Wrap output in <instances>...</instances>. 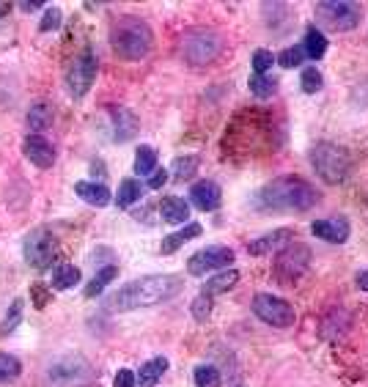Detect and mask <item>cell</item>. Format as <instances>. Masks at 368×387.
<instances>
[{
	"instance_id": "17",
	"label": "cell",
	"mask_w": 368,
	"mask_h": 387,
	"mask_svg": "<svg viewBox=\"0 0 368 387\" xmlns=\"http://www.w3.org/2000/svg\"><path fill=\"white\" fill-rule=\"evenodd\" d=\"M236 283H239V272H236V269L217 272L214 278H209V280L201 286V297H217V294H225V291L234 289Z\"/></svg>"
},
{
	"instance_id": "24",
	"label": "cell",
	"mask_w": 368,
	"mask_h": 387,
	"mask_svg": "<svg viewBox=\"0 0 368 387\" xmlns=\"http://www.w3.org/2000/svg\"><path fill=\"white\" fill-rule=\"evenodd\" d=\"M80 283V269L74 264H61L55 272H52V289L58 291H66V289H74Z\"/></svg>"
},
{
	"instance_id": "27",
	"label": "cell",
	"mask_w": 368,
	"mask_h": 387,
	"mask_svg": "<svg viewBox=\"0 0 368 387\" xmlns=\"http://www.w3.org/2000/svg\"><path fill=\"white\" fill-rule=\"evenodd\" d=\"M305 55L308 58H325V52H327V39L322 36V30H316V28H308V33H305Z\"/></svg>"
},
{
	"instance_id": "22",
	"label": "cell",
	"mask_w": 368,
	"mask_h": 387,
	"mask_svg": "<svg viewBox=\"0 0 368 387\" xmlns=\"http://www.w3.org/2000/svg\"><path fill=\"white\" fill-rule=\"evenodd\" d=\"M168 371V360L165 357H154V360H149L146 366H141V371H138V385L141 387H154L160 379H163V374Z\"/></svg>"
},
{
	"instance_id": "42",
	"label": "cell",
	"mask_w": 368,
	"mask_h": 387,
	"mask_svg": "<svg viewBox=\"0 0 368 387\" xmlns=\"http://www.w3.org/2000/svg\"><path fill=\"white\" fill-rule=\"evenodd\" d=\"M44 3H39V0H25V3H19V8L22 11H36V8H41Z\"/></svg>"
},
{
	"instance_id": "3",
	"label": "cell",
	"mask_w": 368,
	"mask_h": 387,
	"mask_svg": "<svg viewBox=\"0 0 368 387\" xmlns=\"http://www.w3.org/2000/svg\"><path fill=\"white\" fill-rule=\"evenodd\" d=\"M152 28L138 17H121L110 30V47L124 61H143L152 52Z\"/></svg>"
},
{
	"instance_id": "38",
	"label": "cell",
	"mask_w": 368,
	"mask_h": 387,
	"mask_svg": "<svg viewBox=\"0 0 368 387\" xmlns=\"http://www.w3.org/2000/svg\"><path fill=\"white\" fill-rule=\"evenodd\" d=\"M30 300H33V308H44L47 302H50V289H44V286H30Z\"/></svg>"
},
{
	"instance_id": "19",
	"label": "cell",
	"mask_w": 368,
	"mask_h": 387,
	"mask_svg": "<svg viewBox=\"0 0 368 387\" xmlns=\"http://www.w3.org/2000/svg\"><path fill=\"white\" fill-rule=\"evenodd\" d=\"M201 233H203V228H201L198 222H190V225H184L182 231H176V233H168V236L163 239L160 250H163V255H174V253L182 247L184 242H190V239H195V236H201Z\"/></svg>"
},
{
	"instance_id": "37",
	"label": "cell",
	"mask_w": 368,
	"mask_h": 387,
	"mask_svg": "<svg viewBox=\"0 0 368 387\" xmlns=\"http://www.w3.org/2000/svg\"><path fill=\"white\" fill-rule=\"evenodd\" d=\"M19 316H22V300H17L11 305V311L6 313V322H3V333H11L17 324H19Z\"/></svg>"
},
{
	"instance_id": "28",
	"label": "cell",
	"mask_w": 368,
	"mask_h": 387,
	"mask_svg": "<svg viewBox=\"0 0 368 387\" xmlns=\"http://www.w3.org/2000/svg\"><path fill=\"white\" fill-rule=\"evenodd\" d=\"M157 171V151L152 146H141L135 154V174L141 176H152Z\"/></svg>"
},
{
	"instance_id": "8",
	"label": "cell",
	"mask_w": 368,
	"mask_h": 387,
	"mask_svg": "<svg viewBox=\"0 0 368 387\" xmlns=\"http://www.w3.org/2000/svg\"><path fill=\"white\" fill-rule=\"evenodd\" d=\"M308 264H311V247L300 244V242H294V244L289 242L283 250H278L272 269H275V278L280 283H292L308 269Z\"/></svg>"
},
{
	"instance_id": "20",
	"label": "cell",
	"mask_w": 368,
	"mask_h": 387,
	"mask_svg": "<svg viewBox=\"0 0 368 387\" xmlns=\"http://www.w3.org/2000/svg\"><path fill=\"white\" fill-rule=\"evenodd\" d=\"M74 193L80 195L85 203H91V206H108L110 203V190L102 182H77Z\"/></svg>"
},
{
	"instance_id": "43",
	"label": "cell",
	"mask_w": 368,
	"mask_h": 387,
	"mask_svg": "<svg viewBox=\"0 0 368 387\" xmlns=\"http://www.w3.org/2000/svg\"><path fill=\"white\" fill-rule=\"evenodd\" d=\"M358 289H360V291H368V269H363V272L358 275Z\"/></svg>"
},
{
	"instance_id": "25",
	"label": "cell",
	"mask_w": 368,
	"mask_h": 387,
	"mask_svg": "<svg viewBox=\"0 0 368 387\" xmlns=\"http://www.w3.org/2000/svg\"><path fill=\"white\" fill-rule=\"evenodd\" d=\"M141 195H143V185H141V182H135V179H124V182L119 185L116 206H119V209H130L135 200H141Z\"/></svg>"
},
{
	"instance_id": "29",
	"label": "cell",
	"mask_w": 368,
	"mask_h": 387,
	"mask_svg": "<svg viewBox=\"0 0 368 387\" xmlns=\"http://www.w3.org/2000/svg\"><path fill=\"white\" fill-rule=\"evenodd\" d=\"M278 91V80L269 74H253L250 77V94H256L258 99H267Z\"/></svg>"
},
{
	"instance_id": "41",
	"label": "cell",
	"mask_w": 368,
	"mask_h": 387,
	"mask_svg": "<svg viewBox=\"0 0 368 387\" xmlns=\"http://www.w3.org/2000/svg\"><path fill=\"white\" fill-rule=\"evenodd\" d=\"M165 182H168V174H165L163 168H157V171L149 176V187H152V190H160Z\"/></svg>"
},
{
	"instance_id": "26",
	"label": "cell",
	"mask_w": 368,
	"mask_h": 387,
	"mask_svg": "<svg viewBox=\"0 0 368 387\" xmlns=\"http://www.w3.org/2000/svg\"><path fill=\"white\" fill-rule=\"evenodd\" d=\"M116 275H119V266H102V269L96 272V278L85 286V297H88V300L99 297V294L105 291V286H108V283H113V278H116Z\"/></svg>"
},
{
	"instance_id": "44",
	"label": "cell",
	"mask_w": 368,
	"mask_h": 387,
	"mask_svg": "<svg viewBox=\"0 0 368 387\" xmlns=\"http://www.w3.org/2000/svg\"><path fill=\"white\" fill-rule=\"evenodd\" d=\"M11 11V3H6V0H0V17H6Z\"/></svg>"
},
{
	"instance_id": "32",
	"label": "cell",
	"mask_w": 368,
	"mask_h": 387,
	"mask_svg": "<svg viewBox=\"0 0 368 387\" xmlns=\"http://www.w3.org/2000/svg\"><path fill=\"white\" fill-rule=\"evenodd\" d=\"M275 61H278L283 69H294V66H300V63L305 61V50H303V47H286Z\"/></svg>"
},
{
	"instance_id": "13",
	"label": "cell",
	"mask_w": 368,
	"mask_h": 387,
	"mask_svg": "<svg viewBox=\"0 0 368 387\" xmlns=\"http://www.w3.org/2000/svg\"><path fill=\"white\" fill-rule=\"evenodd\" d=\"M22 151H25V157H28L36 168H41V171L52 168V163H55V149H52V143H47L41 135H28L25 143H22Z\"/></svg>"
},
{
	"instance_id": "12",
	"label": "cell",
	"mask_w": 368,
	"mask_h": 387,
	"mask_svg": "<svg viewBox=\"0 0 368 387\" xmlns=\"http://www.w3.org/2000/svg\"><path fill=\"white\" fill-rule=\"evenodd\" d=\"M234 261V250L225 247V244H212V247H203L198 253L190 255L187 261V272L192 278H203L206 272H214V269H223Z\"/></svg>"
},
{
	"instance_id": "36",
	"label": "cell",
	"mask_w": 368,
	"mask_h": 387,
	"mask_svg": "<svg viewBox=\"0 0 368 387\" xmlns=\"http://www.w3.org/2000/svg\"><path fill=\"white\" fill-rule=\"evenodd\" d=\"M58 25H61V8L52 6V8L44 11V17H41V22H39V30H41V33H50V30H55Z\"/></svg>"
},
{
	"instance_id": "39",
	"label": "cell",
	"mask_w": 368,
	"mask_h": 387,
	"mask_svg": "<svg viewBox=\"0 0 368 387\" xmlns=\"http://www.w3.org/2000/svg\"><path fill=\"white\" fill-rule=\"evenodd\" d=\"M209 311H212V302H209V297H198V300L192 302V316H195L198 322H203V319L209 316Z\"/></svg>"
},
{
	"instance_id": "11",
	"label": "cell",
	"mask_w": 368,
	"mask_h": 387,
	"mask_svg": "<svg viewBox=\"0 0 368 387\" xmlns=\"http://www.w3.org/2000/svg\"><path fill=\"white\" fill-rule=\"evenodd\" d=\"M94 80H96V55H94L91 47H85V50L74 58V63H72V69H69L66 88H69V94H72L74 99H80V96L88 94V88H91Z\"/></svg>"
},
{
	"instance_id": "7",
	"label": "cell",
	"mask_w": 368,
	"mask_h": 387,
	"mask_svg": "<svg viewBox=\"0 0 368 387\" xmlns=\"http://www.w3.org/2000/svg\"><path fill=\"white\" fill-rule=\"evenodd\" d=\"M360 6L347 3V0H325L316 3V19L327 28V30H352L360 25Z\"/></svg>"
},
{
	"instance_id": "40",
	"label": "cell",
	"mask_w": 368,
	"mask_h": 387,
	"mask_svg": "<svg viewBox=\"0 0 368 387\" xmlns=\"http://www.w3.org/2000/svg\"><path fill=\"white\" fill-rule=\"evenodd\" d=\"M138 385V379H135V374H132V371H127V368H124V371H119V374H116V379H113V387H135Z\"/></svg>"
},
{
	"instance_id": "10",
	"label": "cell",
	"mask_w": 368,
	"mask_h": 387,
	"mask_svg": "<svg viewBox=\"0 0 368 387\" xmlns=\"http://www.w3.org/2000/svg\"><path fill=\"white\" fill-rule=\"evenodd\" d=\"M253 313L267 322L269 327H278V330H286L294 324V308L280 300V297H272V294H258L253 300Z\"/></svg>"
},
{
	"instance_id": "4",
	"label": "cell",
	"mask_w": 368,
	"mask_h": 387,
	"mask_svg": "<svg viewBox=\"0 0 368 387\" xmlns=\"http://www.w3.org/2000/svg\"><path fill=\"white\" fill-rule=\"evenodd\" d=\"M223 50V39L212 28H192L182 36V55L190 66L212 63Z\"/></svg>"
},
{
	"instance_id": "21",
	"label": "cell",
	"mask_w": 368,
	"mask_h": 387,
	"mask_svg": "<svg viewBox=\"0 0 368 387\" xmlns=\"http://www.w3.org/2000/svg\"><path fill=\"white\" fill-rule=\"evenodd\" d=\"M28 127H30V135H41L44 129H50L52 127V107L47 102L30 105V110H28Z\"/></svg>"
},
{
	"instance_id": "9",
	"label": "cell",
	"mask_w": 368,
	"mask_h": 387,
	"mask_svg": "<svg viewBox=\"0 0 368 387\" xmlns=\"http://www.w3.org/2000/svg\"><path fill=\"white\" fill-rule=\"evenodd\" d=\"M22 250H25V261H28L33 269H47V266H52V261L58 258V239H55L50 231L39 228V231H33V233L25 239Z\"/></svg>"
},
{
	"instance_id": "34",
	"label": "cell",
	"mask_w": 368,
	"mask_h": 387,
	"mask_svg": "<svg viewBox=\"0 0 368 387\" xmlns=\"http://www.w3.org/2000/svg\"><path fill=\"white\" fill-rule=\"evenodd\" d=\"M322 85H325V80H322L319 69H316V66H308V69L303 72V91H305V94H316Z\"/></svg>"
},
{
	"instance_id": "30",
	"label": "cell",
	"mask_w": 368,
	"mask_h": 387,
	"mask_svg": "<svg viewBox=\"0 0 368 387\" xmlns=\"http://www.w3.org/2000/svg\"><path fill=\"white\" fill-rule=\"evenodd\" d=\"M19 371H22V363H19L14 355L0 352V385H3V382L17 379V377H19Z\"/></svg>"
},
{
	"instance_id": "15",
	"label": "cell",
	"mask_w": 368,
	"mask_h": 387,
	"mask_svg": "<svg viewBox=\"0 0 368 387\" xmlns=\"http://www.w3.org/2000/svg\"><path fill=\"white\" fill-rule=\"evenodd\" d=\"M311 231L325 239V242H333V244H344L349 239V222L347 217H330V220H314Z\"/></svg>"
},
{
	"instance_id": "6",
	"label": "cell",
	"mask_w": 368,
	"mask_h": 387,
	"mask_svg": "<svg viewBox=\"0 0 368 387\" xmlns=\"http://www.w3.org/2000/svg\"><path fill=\"white\" fill-rule=\"evenodd\" d=\"M47 379L52 387H83L94 379V371L85 357L80 355H63L50 363Z\"/></svg>"
},
{
	"instance_id": "35",
	"label": "cell",
	"mask_w": 368,
	"mask_h": 387,
	"mask_svg": "<svg viewBox=\"0 0 368 387\" xmlns=\"http://www.w3.org/2000/svg\"><path fill=\"white\" fill-rule=\"evenodd\" d=\"M272 63H275V55L269 50H256L253 52V72L256 74H267L272 69Z\"/></svg>"
},
{
	"instance_id": "33",
	"label": "cell",
	"mask_w": 368,
	"mask_h": 387,
	"mask_svg": "<svg viewBox=\"0 0 368 387\" xmlns=\"http://www.w3.org/2000/svg\"><path fill=\"white\" fill-rule=\"evenodd\" d=\"M195 171H198V157H195V154L179 157V160L174 163V176H176V179H190Z\"/></svg>"
},
{
	"instance_id": "2",
	"label": "cell",
	"mask_w": 368,
	"mask_h": 387,
	"mask_svg": "<svg viewBox=\"0 0 368 387\" xmlns=\"http://www.w3.org/2000/svg\"><path fill=\"white\" fill-rule=\"evenodd\" d=\"M319 200V193L303 176H278L261 190V203L272 211H308Z\"/></svg>"
},
{
	"instance_id": "5",
	"label": "cell",
	"mask_w": 368,
	"mask_h": 387,
	"mask_svg": "<svg viewBox=\"0 0 368 387\" xmlns=\"http://www.w3.org/2000/svg\"><path fill=\"white\" fill-rule=\"evenodd\" d=\"M311 163L319 179L327 185H341L349 176V154L336 143H319L311 151Z\"/></svg>"
},
{
	"instance_id": "1",
	"label": "cell",
	"mask_w": 368,
	"mask_h": 387,
	"mask_svg": "<svg viewBox=\"0 0 368 387\" xmlns=\"http://www.w3.org/2000/svg\"><path fill=\"white\" fill-rule=\"evenodd\" d=\"M182 291V278L176 275H149L141 280H132L127 286H121L116 294L108 297L105 308L113 313H127L135 308H149V305H160L171 297H176Z\"/></svg>"
},
{
	"instance_id": "31",
	"label": "cell",
	"mask_w": 368,
	"mask_h": 387,
	"mask_svg": "<svg viewBox=\"0 0 368 387\" xmlns=\"http://www.w3.org/2000/svg\"><path fill=\"white\" fill-rule=\"evenodd\" d=\"M192 379H195V387H220V371L214 366H198Z\"/></svg>"
},
{
	"instance_id": "14",
	"label": "cell",
	"mask_w": 368,
	"mask_h": 387,
	"mask_svg": "<svg viewBox=\"0 0 368 387\" xmlns=\"http://www.w3.org/2000/svg\"><path fill=\"white\" fill-rule=\"evenodd\" d=\"M289 242H292V231L289 228H278V231H269V233L247 242V253L250 255H272V253L283 250Z\"/></svg>"
},
{
	"instance_id": "16",
	"label": "cell",
	"mask_w": 368,
	"mask_h": 387,
	"mask_svg": "<svg viewBox=\"0 0 368 387\" xmlns=\"http://www.w3.org/2000/svg\"><path fill=\"white\" fill-rule=\"evenodd\" d=\"M192 203L201 209V211H212L220 206V187L214 182H198L192 190H190Z\"/></svg>"
},
{
	"instance_id": "23",
	"label": "cell",
	"mask_w": 368,
	"mask_h": 387,
	"mask_svg": "<svg viewBox=\"0 0 368 387\" xmlns=\"http://www.w3.org/2000/svg\"><path fill=\"white\" fill-rule=\"evenodd\" d=\"M110 116H113V121H116V140H130V138L138 132V118H135L130 110L116 107V110H110Z\"/></svg>"
},
{
	"instance_id": "18",
	"label": "cell",
	"mask_w": 368,
	"mask_h": 387,
	"mask_svg": "<svg viewBox=\"0 0 368 387\" xmlns=\"http://www.w3.org/2000/svg\"><path fill=\"white\" fill-rule=\"evenodd\" d=\"M160 217L171 225H179L190 217V203L184 198H176V195H168L160 200Z\"/></svg>"
}]
</instances>
